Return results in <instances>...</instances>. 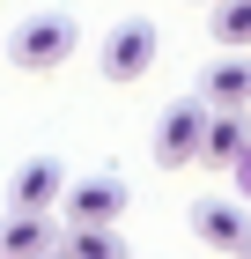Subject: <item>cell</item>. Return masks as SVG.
I'll use <instances>...</instances> for the list:
<instances>
[{
  "mask_svg": "<svg viewBox=\"0 0 251 259\" xmlns=\"http://www.w3.org/2000/svg\"><path fill=\"white\" fill-rule=\"evenodd\" d=\"M207 119H214V104H207V97H177L170 111L155 119V163H163V170L199 163V148H207Z\"/></svg>",
  "mask_w": 251,
  "mask_h": 259,
  "instance_id": "cell-3",
  "label": "cell"
},
{
  "mask_svg": "<svg viewBox=\"0 0 251 259\" xmlns=\"http://www.w3.org/2000/svg\"><path fill=\"white\" fill-rule=\"evenodd\" d=\"M199 97L244 111V104H251V60H244V52H222V60L207 67V81H199Z\"/></svg>",
  "mask_w": 251,
  "mask_h": 259,
  "instance_id": "cell-8",
  "label": "cell"
},
{
  "mask_svg": "<svg viewBox=\"0 0 251 259\" xmlns=\"http://www.w3.org/2000/svg\"><path fill=\"white\" fill-rule=\"evenodd\" d=\"M59 230L37 215V207H8V222H0V252H52Z\"/></svg>",
  "mask_w": 251,
  "mask_h": 259,
  "instance_id": "cell-9",
  "label": "cell"
},
{
  "mask_svg": "<svg viewBox=\"0 0 251 259\" xmlns=\"http://www.w3.org/2000/svg\"><path fill=\"white\" fill-rule=\"evenodd\" d=\"M192 237L207 252H251V207L244 200H192Z\"/></svg>",
  "mask_w": 251,
  "mask_h": 259,
  "instance_id": "cell-4",
  "label": "cell"
},
{
  "mask_svg": "<svg viewBox=\"0 0 251 259\" xmlns=\"http://www.w3.org/2000/svg\"><path fill=\"white\" fill-rule=\"evenodd\" d=\"M74 45H81V30H74V15H22L15 30H8V67H22V74H52V67H67L74 60Z\"/></svg>",
  "mask_w": 251,
  "mask_h": 259,
  "instance_id": "cell-1",
  "label": "cell"
},
{
  "mask_svg": "<svg viewBox=\"0 0 251 259\" xmlns=\"http://www.w3.org/2000/svg\"><path fill=\"white\" fill-rule=\"evenodd\" d=\"M251 148V126L244 111H229V104H214V119H207V148H199V163H214V170H236V156Z\"/></svg>",
  "mask_w": 251,
  "mask_h": 259,
  "instance_id": "cell-7",
  "label": "cell"
},
{
  "mask_svg": "<svg viewBox=\"0 0 251 259\" xmlns=\"http://www.w3.org/2000/svg\"><path fill=\"white\" fill-rule=\"evenodd\" d=\"M59 207H67V222H118L126 215V178H118V170L74 178L67 193H59Z\"/></svg>",
  "mask_w": 251,
  "mask_h": 259,
  "instance_id": "cell-5",
  "label": "cell"
},
{
  "mask_svg": "<svg viewBox=\"0 0 251 259\" xmlns=\"http://www.w3.org/2000/svg\"><path fill=\"white\" fill-rule=\"evenodd\" d=\"M67 252H81V259H118L126 252V237H118V222H67Z\"/></svg>",
  "mask_w": 251,
  "mask_h": 259,
  "instance_id": "cell-10",
  "label": "cell"
},
{
  "mask_svg": "<svg viewBox=\"0 0 251 259\" xmlns=\"http://www.w3.org/2000/svg\"><path fill=\"white\" fill-rule=\"evenodd\" d=\"M59 193H67V163H59V156H30V163H15V178H8V207L52 215Z\"/></svg>",
  "mask_w": 251,
  "mask_h": 259,
  "instance_id": "cell-6",
  "label": "cell"
},
{
  "mask_svg": "<svg viewBox=\"0 0 251 259\" xmlns=\"http://www.w3.org/2000/svg\"><path fill=\"white\" fill-rule=\"evenodd\" d=\"M207 8H214V0H207Z\"/></svg>",
  "mask_w": 251,
  "mask_h": 259,
  "instance_id": "cell-12",
  "label": "cell"
},
{
  "mask_svg": "<svg viewBox=\"0 0 251 259\" xmlns=\"http://www.w3.org/2000/svg\"><path fill=\"white\" fill-rule=\"evenodd\" d=\"M163 60V37H155V22L148 15H126V22H111V37H104V52H96V67H104V81H148V67Z\"/></svg>",
  "mask_w": 251,
  "mask_h": 259,
  "instance_id": "cell-2",
  "label": "cell"
},
{
  "mask_svg": "<svg viewBox=\"0 0 251 259\" xmlns=\"http://www.w3.org/2000/svg\"><path fill=\"white\" fill-rule=\"evenodd\" d=\"M214 45L222 52H251V0H214Z\"/></svg>",
  "mask_w": 251,
  "mask_h": 259,
  "instance_id": "cell-11",
  "label": "cell"
}]
</instances>
